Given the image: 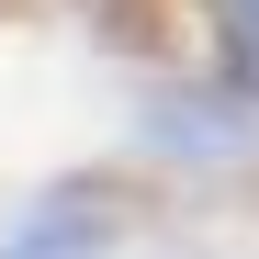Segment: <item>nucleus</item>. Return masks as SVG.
I'll return each instance as SVG.
<instances>
[{
  "label": "nucleus",
  "mask_w": 259,
  "mask_h": 259,
  "mask_svg": "<svg viewBox=\"0 0 259 259\" xmlns=\"http://www.w3.org/2000/svg\"><path fill=\"white\" fill-rule=\"evenodd\" d=\"M147 124H158V158H248V113L237 102H192L181 91V102H158Z\"/></svg>",
  "instance_id": "obj_1"
},
{
  "label": "nucleus",
  "mask_w": 259,
  "mask_h": 259,
  "mask_svg": "<svg viewBox=\"0 0 259 259\" xmlns=\"http://www.w3.org/2000/svg\"><path fill=\"white\" fill-rule=\"evenodd\" d=\"M0 259H102V203H34Z\"/></svg>",
  "instance_id": "obj_2"
},
{
  "label": "nucleus",
  "mask_w": 259,
  "mask_h": 259,
  "mask_svg": "<svg viewBox=\"0 0 259 259\" xmlns=\"http://www.w3.org/2000/svg\"><path fill=\"white\" fill-rule=\"evenodd\" d=\"M214 34H226V57H237V79L259 91V0H214Z\"/></svg>",
  "instance_id": "obj_3"
}]
</instances>
